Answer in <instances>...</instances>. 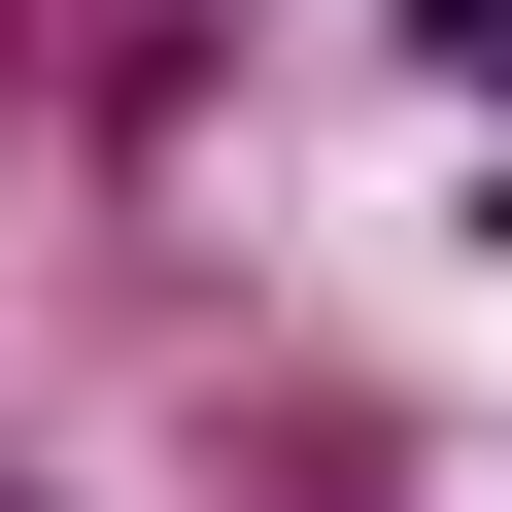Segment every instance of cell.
Segmentation results:
<instances>
[{
  "label": "cell",
  "mask_w": 512,
  "mask_h": 512,
  "mask_svg": "<svg viewBox=\"0 0 512 512\" xmlns=\"http://www.w3.org/2000/svg\"><path fill=\"white\" fill-rule=\"evenodd\" d=\"M410 35H444V69H478V103H512V0H410Z\"/></svg>",
  "instance_id": "1"
}]
</instances>
